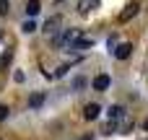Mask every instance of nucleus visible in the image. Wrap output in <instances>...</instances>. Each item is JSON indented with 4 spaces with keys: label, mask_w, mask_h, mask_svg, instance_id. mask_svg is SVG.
<instances>
[{
    "label": "nucleus",
    "mask_w": 148,
    "mask_h": 140,
    "mask_svg": "<svg viewBox=\"0 0 148 140\" xmlns=\"http://www.w3.org/2000/svg\"><path fill=\"white\" fill-rule=\"evenodd\" d=\"M42 104H44V94H31L29 107H31V109H36V107H42Z\"/></svg>",
    "instance_id": "9d476101"
},
{
    "label": "nucleus",
    "mask_w": 148,
    "mask_h": 140,
    "mask_svg": "<svg viewBox=\"0 0 148 140\" xmlns=\"http://www.w3.org/2000/svg\"><path fill=\"white\" fill-rule=\"evenodd\" d=\"M88 47H91V39H81V36L70 44V49H88Z\"/></svg>",
    "instance_id": "6e6552de"
},
{
    "label": "nucleus",
    "mask_w": 148,
    "mask_h": 140,
    "mask_svg": "<svg viewBox=\"0 0 148 140\" xmlns=\"http://www.w3.org/2000/svg\"><path fill=\"white\" fill-rule=\"evenodd\" d=\"M146 130H148V120H146Z\"/></svg>",
    "instance_id": "f3484780"
},
{
    "label": "nucleus",
    "mask_w": 148,
    "mask_h": 140,
    "mask_svg": "<svg viewBox=\"0 0 148 140\" xmlns=\"http://www.w3.org/2000/svg\"><path fill=\"white\" fill-rule=\"evenodd\" d=\"M99 5V0H78V10L81 13H88L91 8H96Z\"/></svg>",
    "instance_id": "423d86ee"
},
{
    "label": "nucleus",
    "mask_w": 148,
    "mask_h": 140,
    "mask_svg": "<svg viewBox=\"0 0 148 140\" xmlns=\"http://www.w3.org/2000/svg\"><path fill=\"white\" fill-rule=\"evenodd\" d=\"M39 10H42V3H39V0H29V3H26V13H29L31 18H34Z\"/></svg>",
    "instance_id": "39448f33"
},
{
    "label": "nucleus",
    "mask_w": 148,
    "mask_h": 140,
    "mask_svg": "<svg viewBox=\"0 0 148 140\" xmlns=\"http://www.w3.org/2000/svg\"><path fill=\"white\" fill-rule=\"evenodd\" d=\"M99 114H101V107H99V104H86V109H83V117H86L88 122H91V120H96Z\"/></svg>",
    "instance_id": "20e7f679"
},
{
    "label": "nucleus",
    "mask_w": 148,
    "mask_h": 140,
    "mask_svg": "<svg viewBox=\"0 0 148 140\" xmlns=\"http://www.w3.org/2000/svg\"><path fill=\"white\" fill-rule=\"evenodd\" d=\"M122 117H125V109H122V107H117V104H114V107H109V120H114V122H117V120H122Z\"/></svg>",
    "instance_id": "0eeeda50"
},
{
    "label": "nucleus",
    "mask_w": 148,
    "mask_h": 140,
    "mask_svg": "<svg viewBox=\"0 0 148 140\" xmlns=\"http://www.w3.org/2000/svg\"><path fill=\"white\" fill-rule=\"evenodd\" d=\"M83 86H86V78H83V75H78V78H73V91H81Z\"/></svg>",
    "instance_id": "f8f14e48"
},
{
    "label": "nucleus",
    "mask_w": 148,
    "mask_h": 140,
    "mask_svg": "<svg viewBox=\"0 0 148 140\" xmlns=\"http://www.w3.org/2000/svg\"><path fill=\"white\" fill-rule=\"evenodd\" d=\"M68 70H70V68H68V65H62V68H57V70H55V75H57V78H62Z\"/></svg>",
    "instance_id": "4468645a"
},
{
    "label": "nucleus",
    "mask_w": 148,
    "mask_h": 140,
    "mask_svg": "<svg viewBox=\"0 0 148 140\" xmlns=\"http://www.w3.org/2000/svg\"><path fill=\"white\" fill-rule=\"evenodd\" d=\"M21 29H23L26 34H31V31H34V29H39V26H36V21H26V23H23Z\"/></svg>",
    "instance_id": "ddd939ff"
},
{
    "label": "nucleus",
    "mask_w": 148,
    "mask_h": 140,
    "mask_svg": "<svg viewBox=\"0 0 148 140\" xmlns=\"http://www.w3.org/2000/svg\"><path fill=\"white\" fill-rule=\"evenodd\" d=\"M3 120H8V107H5V104H0V122H3Z\"/></svg>",
    "instance_id": "2eb2a0df"
},
{
    "label": "nucleus",
    "mask_w": 148,
    "mask_h": 140,
    "mask_svg": "<svg viewBox=\"0 0 148 140\" xmlns=\"http://www.w3.org/2000/svg\"><path fill=\"white\" fill-rule=\"evenodd\" d=\"M8 8H10V5H8V0H0V16H5V13H8Z\"/></svg>",
    "instance_id": "dca6fc26"
},
{
    "label": "nucleus",
    "mask_w": 148,
    "mask_h": 140,
    "mask_svg": "<svg viewBox=\"0 0 148 140\" xmlns=\"http://www.w3.org/2000/svg\"><path fill=\"white\" fill-rule=\"evenodd\" d=\"M138 10H140V5H138V3H127V5H125V10L120 13V23H127Z\"/></svg>",
    "instance_id": "f257e3e1"
},
{
    "label": "nucleus",
    "mask_w": 148,
    "mask_h": 140,
    "mask_svg": "<svg viewBox=\"0 0 148 140\" xmlns=\"http://www.w3.org/2000/svg\"><path fill=\"white\" fill-rule=\"evenodd\" d=\"M10 60H13V49H5L3 57H0V70H5V68L10 65Z\"/></svg>",
    "instance_id": "1a4fd4ad"
},
{
    "label": "nucleus",
    "mask_w": 148,
    "mask_h": 140,
    "mask_svg": "<svg viewBox=\"0 0 148 140\" xmlns=\"http://www.w3.org/2000/svg\"><path fill=\"white\" fill-rule=\"evenodd\" d=\"M57 26H60V18L55 16V18H49V21L44 23V31H47V34H52V31H57Z\"/></svg>",
    "instance_id": "9b49d317"
},
{
    "label": "nucleus",
    "mask_w": 148,
    "mask_h": 140,
    "mask_svg": "<svg viewBox=\"0 0 148 140\" xmlns=\"http://www.w3.org/2000/svg\"><path fill=\"white\" fill-rule=\"evenodd\" d=\"M109 83H112V81H109V75H107V73H101V75H96V78H94V88H96V91H107V88H109Z\"/></svg>",
    "instance_id": "7ed1b4c3"
},
{
    "label": "nucleus",
    "mask_w": 148,
    "mask_h": 140,
    "mask_svg": "<svg viewBox=\"0 0 148 140\" xmlns=\"http://www.w3.org/2000/svg\"><path fill=\"white\" fill-rule=\"evenodd\" d=\"M130 52H133V44H127V42H125V44H120L117 49H112V55H114L117 60H127V57H130Z\"/></svg>",
    "instance_id": "f03ea898"
}]
</instances>
